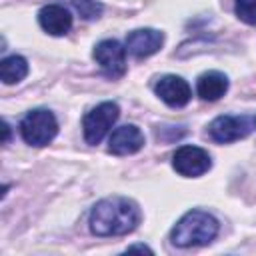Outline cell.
Instances as JSON below:
<instances>
[{"label":"cell","instance_id":"1","mask_svg":"<svg viewBox=\"0 0 256 256\" xmlns=\"http://www.w3.org/2000/svg\"><path fill=\"white\" fill-rule=\"evenodd\" d=\"M140 222V208L134 200L124 196H110L90 212V230L96 236H124L132 232Z\"/></svg>","mask_w":256,"mask_h":256},{"label":"cell","instance_id":"2","mask_svg":"<svg viewBox=\"0 0 256 256\" xmlns=\"http://www.w3.org/2000/svg\"><path fill=\"white\" fill-rule=\"evenodd\" d=\"M216 234L218 220L212 214L202 210H190L176 222V226L170 232V240L180 248L206 246L216 238Z\"/></svg>","mask_w":256,"mask_h":256},{"label":"cell","instance_id":"3","mask_svg":"<svg viewBox=\"0 0 256 256\" xmlns=\"http://www.w3.org/2000/svg\"><path fill=\"white\" fill-rule=\"evenodd\" d=\"M58 132V122L54 114L46 108L30 110L20 122V134L30 146H46L54 140Z\"/></svg>","mask_w":256,"mask_h":256},{"label":"cell","instance_id":"4","mask_svg":"<svg viewBox=\"0 0 256 256\" xmlns=\"http://www.w3.org/2000/svg\"><path fill=\"white\" fill-rule=\"evenodd\" d=\"M118 116H120V108L116 102H102L96 108H92L82 120L84 140L88 144H98L116 124Z\"/></svg>","mask_w":256,"mask_h":256},{"label":"cell","instance_id":"5","mask_svg":"<svg viewBox=\"0 0 256 256\" xmlns=\"http://www.w3.org/2000/svg\"><path fill=\"white\" fill-rule=\"evenodd\" d=\"M172 166L178 174L196 178L210 170L212 160L210 154L198 146H180L172 156Z\"/></svg>","mask_w":256,"mask_h":256},{"label":"cell","instance_id":"6","mask_svg":"<svg viewBox=\"0 0 256 256\" xmlns=\"http://www.w3.org/2000/svg\"><path fill=\"white\" fill-rule=\"evenodd\" d=\"M94 60L108 78H120L126 72V48L118 40H102L94 48Z\"/></svg>","mask_w":256,"mask_h":256},{"label":"cell","instance_id":"7","mask_svg":"<svg viewBox=\"0 0 256 256\" xmlns=\"http://www.w3.org/2000/svg\"><path fill=\"white\" fill-rule=\"evenodd\" d=\"M248 132H250V122H248L246 116H230V114L218 116L208 126L210 138L220 142V144L240 140V138L248 136Z\"/></svg>","mask_w":256,"mask_h":256},{"label":"cell","instance_id":"8","mask_svg":"<svg viewBox=\"0 0 256 256\" xmlns=\"http://www.w3.org/2000/svg\"><path fill=\"white\" fill-rule=\"evenodd\" d=\"M158 98L162 102H166L168 106L172 108H182L190 102L192 98V90H190V84L182 78V76H176V74H166L162 76L156 86H154Z\"/></svg>","mask_w":256,"mask_h":256},{"label":"cell","instance_id":"9","mask_svg":"<svg viewBox=\"0 0 256 256\" xmlns=\"http://www.w3.org/2000/svg\"><path fill=\"white\" fill-rule=\"evenodd\" d=\"M164 44V34L154 28H138L126 36V50L134 58H148Z\"/></svg>","mask_w":256,"mask_h":256},{"label":"cell","instance_id":"10","mask_svg":"<svg viewBox=\"0 0 256 256\" xmlns=\"http://www.w3.org/2000/svg\"><path fill=\"white\" fill-rule=\"evenodd\" d=\"M142 146H144L142 130L134 124H124L112 132L110 142H108V152L116 156H128V154L138 152Z\"/></svg>","mask_w":256,"mask_h":256},{"label":"cell","instance_id":"11","mask_svg":"<svg viewBox=\"0 0 256 256\" xmlns=\"http://www.w3.org/2000/svg\"><path fill=\"white\" fill-rule=\"evenodd\" d=\"M38 22L52 36H62V34H66L72 28V16L60 4H48V6H44L38 12Z\"/></svg>","mask_w":256,"mask_h":256},{"label":"cell","instance_id":"12","mask_svg":"<svg viewBox=\"0 0 256 256\" xmlns=\"http://www.w3.org/2000/svg\"><path fill=\"white\" fill-rule=\"evenodd\" d=\"M226 90H228V78H226V74H222L218 70L204 72L196 82V92L206 102H214V100L222 98L226 94Z\"/></svg>","mask_w":256,"mask_h":256},{"label":"cell","instance_id":"13","mask_svg":"<svg viewBox=\"0 0 256 256\" xmlns=\"http://www.w3.org/2000/svg\"><path fill=\"white\" fill-rule=\"evenodd\" d=\"M28 74V62L22 56H8L0 62V78L4 84H16Z\"/></svg>","mask_w":256,"mask_h":256},{"label":"cell","instance_id":"14","mask_svg":"<svg viewBox=\"0 0 256 256\" xmlns=\"http://www.w3.org/2000/svg\"><path fill=\"white\" fill-rule=\"evenodd\" d=\"M84 20H94L102 14V6L96 0H66Z\"/></svg>","mask_w":256,"mask_h":256},{"label":"cell","instance_id":"15","mask_svg":"<svg viewBox=\"0 0 256 256\" xmlns=\"http://www.w3.org/2000/svg\"><path fill=\"white\" fill-rule=\"evenodd\" d=\"M234 8L242 22L256 26V0H234Z\"/></svg>","mask_w":256,"mask_h":256},{"label":"cell","instance_id":"16","mask_svg":"<svg viewBox=\"0 0 256 256\" xmlns=\"http://www.w3.org/2000/svg\"><path fill=\"white\" fill-rule=\"evenodd\" d=\"M132 250H140V252H148V254H152V250H150L148 246H144V244H138V246H128V252H132Z\"/></svg>","mask_w":256,"mask_h":256},{"label":"cell","instance_id":"17","mask_svg":"<svg viewBox=\"0 0 256 256\" xmlns=\"http://www.w3.org/2000/svg\"><path fill=\"white\" fill-rule=\"evenodd\" d=\"M2 128H4V142H8V136H10V126L4 122V124H2Z\"/></svg>","mask_w":256,"mask_h":256}]
</instances>
